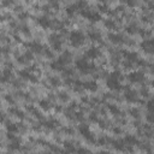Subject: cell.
<instances>
[{
  "mask_svg": "<svg viewBox=\"0 0 154 154\" xmlns=\"http://www.w3.org/2000/svg\"><path fill=\"white\" fill-rule=\"evenodd\" d=\"M69 39H70V42H71L72 46L77 47V46H79V45H82L84 42V34L82 31H77V30L71 31Z\"/></svg>",
  "mask_w": 154,
  "mask_h": 154,
  "instance_id": "obj_1",
  "label": "cell"
},
{
  "mask_svg": "<svg viewBox=\"0 0 154 154\" xmlns=\"http://www.w3.org/2000/svg\"><path fill=\"white\" fill-rule=\"evenodd\" d=\"M76 66H77V69L83 72V73H87V72H90V71H93L95 69V66L93 64H89V63L87 61V59H79L76 61Z\"/></svg>",
  "mask_w": 154,
  "mask_h": 154,
  "instance_id": "obj_2",
  "label": "cell"
},
{
  "mask_svg": "<svg viewBox=\"0 0 154 154\" xmlns=\"http://www.w3.org/2000/svg\"><path fill=\"white\" fill-rule=\"evenodd\" d=\"M79 133H81L83 136H84V139H87L89 142H95V139H94V136L93 134L89 131V128H88V125H85V124H81L79 125Z\"/></svg>",
  "mask_w": 154,
  "mask_h": 154,
  "instance_id": "obj_3",
  "label": "cell"
},
{
  "mask_svg": "<svg viewBox=\"0 0 154 154\" xmlns=\"http://www.w3.org/2000/svg\"><path fill=\"white\" fill-rule=\"evenodd\" d=\"M49 42L52 45L53 49H55V51L61 49V39L58 34H52V35H49Z\"/></svg>",
  "mask_w": 154,
  "mask_h": 154,
  "instance_id": "obj_4",
  "label": "cell"
},
{
  "mask_svg": "<svg viewBox=\"0 0 154 154\" xmlns=\"http://www.w3.org/2000/svg\"><path fill=\"white\" fill-rule=\"evenodd\" d=\"M128 78H129L130 82L137 83V82H142V81H143L145 75H143V72H141V71H134V72H131L130 75L128 76Z\"/></svg>",
  "mask_w": 154,
  "mask_h": 154,
  "instance_id": "obj_5",
  "label": "cell"
},
{
  "mask_svg": "<svg viewBox=\"0 0 154 154\" xmlns=\"http://www.w3.org/2000/svg\"><path fill=\"white\" fill-rule=\"evenodd\" d=\"M124 96H125V100L129 101V102H134V101L137 100V93H136L135 90L130 89L129 87L125 88V94H124Z\"/></svg>",
  "mask_w": 154,
  "mask_h": 154,
  "instance_id": "obj_6",
  "label": "cell"
},
{
  "mask_svg": "<svg viewBox=\"0 0 154 154\" xmlns=\"http://www.w3.org/2000/svg\"><path fill=\"white\" fill-rule=\"evenodd\" d=\"M99 55H100V49L98 47H92L85 52V57H88L90 59H95V58H98Z\"/></svg>",
  "mask_w": 154,
  "mask_h": 154,
  "instance_id": "obj_7",
  "label": "cell"
},
{
  "mask_svg": "<svg viewBox=\"0 0 154 154\" xmlns=\"http://www.w3.org/2000/svg\"><path fill=\"white\" fill-rule=\"evenodd\" d=\"M107 87L110 89H113V90H119L122 88V85H121V83H119V81H117V79L108 78L107 79Z\"/></svg>",
  "mask_w": 154,
  "mask_h": 154,
  "instance_id": "obj_8",
  "label": "cell"
},
{
  "mask_svg": "<svg viewBox=\"0 0 154 154\" xmlns=\"http://www.w3.org/2000/svg\"><path fill=\"white\" fill-rule=\"evenodd\" d=\"M19 76H21L22 78H24V79H29V81H31V82H36V81H37V78L34 76V75H31V73L28 71V70H22V71H19Z\"/></svg>",
  "mask_w": 154,
  "mask_h": 154,
  "instance_id": "obj_9",
  "label": "cell"
},
{
  "mask_svg": "<svg viewBox=\"0 0 154 154\" xmlns=\"http://www.w3.org/2000/svg\"><path fill=\"white\" fill-rule=\"evenodd\" d=\"M108 39H110L113 43H122L124 41L123 36L119 35V34H108Z\"/></svg>",
  "mask_w": 154,
  "mask_h": 154,
  "instance_id": "obj_10",
  "label": "cell"
},
{
  "mask_svg": "<svg viewBox=\"0 0 154 154\" xmlns=\"http://www.w3.org/2000/svg\"><path fill=\"white\" fill-rule=\"evenodd\" d=\"M112 145L118 151H124L125 148H127V145L124 143L123 140H115V141H112Z\"/></svg>",
  "mask_w": 154,
  "mask_h": 154,
  "instance_id": "obj_11",
  "label": "cell"
},
{
  "mask_svg": "<svg viewBox=\"0 0 154 154\" xmlns=\"http://www.w3.org/2000/svg\"><path fill=\"white\" fill-rule=\"evenodd\" d=\"M11 78H12V71H11L9 67H7V69L4 70L3 76H1V78H0V81H1V82H7V81H10Z\"/></svg>",
  "mask_w": 154,
  "mask_h": 154,
  "instance_id": "obj_12",
  "label": "cell"
},
{
  "mask_svg": "<svg viewBox=\"0 0 154 154\" xmlns=\"http://www.w3.org/2000/svg\"><path fill=\"white\" fill-rule=\"evenodd\" d=\"M124 57H125V59L130 63H134L136 60H139L137 54H136L135 52H124Z\"/></svg>",
  "mask_w": 154,
  "mask_h": 154,
  "instance_id": "obj_13",
  "label": "cell"
},
{
  "mask_svg": "<svg viewBox=\"0 0 154 154\" xmlns=\"http://www.w3.org/2000/svg\"><path fill=\"white\" fill-rule=\"evenodd\" d=\"M83 88L84 89H88V90H92V92H94V90L98 89V84H96V82L94 81H88L83 83Z\"/></svg>",
  "mask_w": 154,
  "mask_h": 154,
  "instance_id": "obj_14",
  "label": "cell"
},
{
  "mask_svg": "<svg viewBox=\"0 0 154 154\" xmlns=\"http://www.w3.org/2000/svg\"><path fill=\"white\" fill-rule=\"evenodd\" d=\"M29 47L30 49L33 51V52H35V53H39V52H42V45L41 43H39V42H30L29 43Z\"/></svg>",
  "mask_w": 154,
  "mask_h": 154,
  "instance_id": "obj_15",
  "label": "cell"
},
{
  "mask_svg": "<svg viewBox=\"0 0 154 154\" xmlns=\"http://www.w3.org/2000/svg\"><path fill=\"white\" fill-rule=\"evenodd\" d=\"M39 24L43 27V28H48L51 25V21L47 16H42V17H40L39 18Z\"/></svg>",
  "mask_w": 154,
  "mask_h": 154,
  "instance_id": "obj_16",
  "label": "cell"
},
{
  "mask_svg": "<svg viewBox=\"0 0 154 154\" xmlns=\"http://www.w3.org/2000/svg\"><path fill=\"white\" fill-rule=\"evenodd\" d=\"M64 146H65V153L66 154H71V153H75L76 152V148H75V146H73L71 142H64Z\"/></svg>",
  "mask_w": 154,
  "mask_h": 154,
  "instance_id": "obj_17",
  "label": "cell"
},
{
  "mask_svg": "<svg viewBox=\"0 0 154 154\" xmlns=\"http://www.w3.org/2000/svg\"><path fill=\"white\" fill-rule=\"evenodd\" d=\"M142 47H143V49L147 51V52H152L153 41H152V40H145V41L142 42Z\"/></svg>",
  "mask_w": 154,
  "mask_h": 154,
  "instance_id": "obj_18",
  "label": "cell"
},
{
  "mask_svg": "<svg viewBox=\"0 0 154 154\" xmlns=\"http://www.w3.org/2000/svg\"><path fill=\"white\" fill-rule=\"evenodd\" d=\"M51 67H52L53 70H59V71L64 70V65H63L59 60H54V61L51 63Z\"/></svg>",
  "mask_w": 154,
  "mask_h": 154,
  "instance_id": "obj_19",
  "label": "cell"
},
{
  "mask_svg": "<svg viewBox=\"0 0 154 154\" xmlns=\"http://www.w3.org/2000/svg\"><path fill=\"white\" fill-rule=\"evenodd\" d=\"M7 130L10 131V133H17V131L19 130V124H12V123H9L6 125Z\"/></svg>",
  "mask_w": 154,
  "mask_h": 154,
  "instance_id": "obj_20",
  "label": "cell"
},
{
  "mask_svg": "<svg viewBox=\"0 0 154 154\" xmlns=\"http://www.w3.org/2000/svg\"><path fill=\"white\" fill-rule=\"evenodd\" d=\"M19 147H21V141L19 140H13L12 142L10 143V146H9V148L10 149H12V151H16V149H19Z\"/></svg>",
  "mask_w": 154,
  "mask_h": 154,
  "instance_id": "obj_21",
  "label": "cell"
},
{
  "mask_svg": "<svg viewBox=\"0 0 154 154\" xmlns=\"http://www.w3.org/2000/svg\"><path fill=\"white\" fill-rule=\"evenodd\" d=\"M88 35L92 40H100L101 39V34L99 31H96V30H90Z\"/></svg>",
  "mask_w": 154,
  "mask_h": 154,
  "instance_id": "obj_22",
  "label": "cell"
},
{
  "mask_svg": "<svg viewBox=\"0 0 154 154\" xmlns=\"http://www.w3.org/2000/svg\"><path fill=\"white\" fill-rule=\"evenodd\" d=\"M57 125H58V122H57L55 119H49V121H47L46 123H45V127H47L49 129H54Z\"/></svg>",
  "mask_w": 154,
  "mask_h": 154,
  "instance_id": "obj_23",
  "label": "cell"
},
{
  "mask_svg": "<svg viewBox=\"0 0 154 154\" xmlns=\"http://www.w3.org/2000/svg\"><path fill=\"white\" fill-rule=\"evenodd\" d=\"M40 107L43 108V110H49L51 108V102L48 100H41L40 101Z\"/></svg>",
  "mask_w": 154,
  "mask_h": 154,
  "instance_id": "obj_24",
  "label": "cell"
},
{
  "mask_svg": "<svg viewBox=\"0 0 154 154\" xmlns=\"http://www.w3.org/2000/svg\"><path fill=\"white\" fill-rule=\"evenodd\" d=\"M105 25L108 28V29H116V22L113 19H106Z\"/></svg>",
  "mask_w": 154,
  "mask_h": 154,
  "instance_id": "obj_25",
  "label": "cell"
},
{
  "mask_svg": "<svg viewBox=\"0 0 154 154\" xmlns=\"http://www.w3.org/2000/svg\"><path fill=\"white\" fill-rule=\"evenodd\" d=\"M49 82H51V84H52L53 87H58V85L60 84V79L58 77H55V76H52L49 78Z\"/></svg>",
  "mask_w": 154,
  "mask_h": 154,
  "instance_id": "obj_26",
  "label": "cell"
},
{
  "mask_svg": "<svg viewBox=\"0 0 154 154\" xmlns=\"http://www.w3.org/2000/svg\"><path fill=\"white\" fill-rule=\"evenodd\" d=\"M125 30H127L129 34H134L137 31V25L136 24H131V25H128L127 28H125Z\"/></svg>",
  "mask_w": 154,
  "mask_h": 154,
  "instance_id": "obj_27",
  "label": "cell"
},
{
  "mask_svg": "<svg viewBox=\"0 0 154 154\" xmlns=\"http://www.w3.org/2000/svg\"><path fill=\"white\" fill-rule=\"evenodd\" d=\"M108 110H110L113 115H119L121 111H119V108L116 106V105H108Z\"/></svg>",
  "mask_w": 154,
  "mask_h": 154,
  "instance_id": "obj_28",
  "label": "cell"
},
{
  "mask_svg": "<svg viewBox=\"0 0 154 154\" xmlns=\"http://www.w3.org/2000/svg\"><path fill=\"white\" fill-rule=\"evenodd\" d=\"M12 113H15V115L17 116V117H19V118H24V113L22 112V111H19V110H16V108H11L10 110Z\"/></svg>",
  "mask_w": 154,
  "mask_h": 154,
  "instance_id": "obj_29",
  "label": "cell"
},
{
  "mask_svg": "<svg viewBox=\"0 0 154 154\" xmlns=\"http://www.w3.org/2000/svg\"><path fill=\"white\" fill-rule=\"evenodd\" d=\"M58 98L61 101H67L69 100V95H67L66 93H64V92H61V93H58Z\"/></svg>",
  "mask_w": 154,
  "mask_h": 154,
  "instance_id": "obj_30",
  "label": "cell"
},
{
  "mask_svg": "<svg viewBox=\"0 0 154 154\" xmlns=\"http://www.w3.org/2000/svg\"><path fill=\"white\" fill-rule=\"evenodd\" d=\"M130 113H131V116L135 117V118H139V117H140V111H139V108H131Z\"/></svg>",
  "mask_w": 154,
  "mask_h": 154,
  "instance_id": "obj_31",
  "label": "cell"
},
{
  "mask_svg": "<svg viewBox=\"0 0 154 154\" xmlns=\"http://www.w3.org/2000/svg\"><path fill=\"white\" fill-rule=\"evenodd\" d=\"M107 141H108V139H106V137H101V139L98 140V143H99V146H104V145L107 143Z\"/></svg>",
  "mask_w": 154,
  "mask_h": 154,
  "instance_id": "obj_32",
  "label": "cell"
},
{
  "mask_svg": "<svg viewBox=\"0 0 154 154\" xmlns=\"http://www.w3.org/2000/svg\"><path fill=\"white\" fill-rule=\"evenodd\" d=\"M76 152H77V154H90V152L88 149H84V148H79Z\"/></svg>",
  "mask_w": 154,
  "mask_h": 154,
  "instance_id": "obj_33",
  "label": "cell"
},
{
  "mask_svg": "<svg viewBox=\"0 0 154 154\" xmlns=\"http://www.w3.org/2000/svg\"><path fill=\"white\" fill-rule=\"evenodd\" d=\"M24 58H25L27 61H28V60H31V59H33V54H31L30 52H27V53L24 54Z\"/></svg>",
  "mask_w": 154,
  "mask_h": 154,
  "instance_id": "obj_34",
  "label": "cell"
},
{
  "mask_svg": "<svg viewBox=\"0 0 154 154\" xmlns=\"http://www.w3.org/2000/svg\"><path fill=\"white\" fill-rule=\"evenodd\" d=\"M64 71V75L65 76H71L72 73H73V70H71V69H67V70H63Z\"/></svg>",
  "mask_w": 154,
  "mask_h": 154,
  "instance_id": "obj_35",
  "label": "cell"
},
{
  "mask_svg": "<svg viewBox=\"0 0 154 154\" xmlns=\"http://www.w3.org/2000/svg\"><path fill=\"white\" fill-rule=\"evenodd\" d=\"M89 118H90V121L92 122H98V117H96L95 113H92V115L89 116Z\"/></svg>",
  "mask_w": 154,
  "mask_h": 154,
  "instance_id": "obj_36",
  "label": "cell"
},
{
  "mask_svg": "<svg viewBox=\"0 0 154 154\" xmlns=\"http://www.w3.org/2000/svg\"><path fill=\"white\" fill-rule=\"evenodd\" d=\"M45 54H46L47 57H49V58H53V53L51 52L49 49H46V51H45Z\"/></svg>",
  "mask_w": 154,
  "mask_h": 154,
  "instance_id": "obj_37",
  "label": "cell"
},
{
  "mask_svg": "<svg viewBox=\"0 0 154 154\" xmlns=\"http://www.w3.org/2000/svg\"><path fill=\"white\" fill-rule=\"evenodd\" d=\"M124 66L127 67V69H130V67L133 66V63H130V61H128V60H127V61L124 63Z\"/></svg>",
  "mask_w": 154,
  "mask_h": 154,
  "instance_id": "obj_38",
  "label": "cell"
},
{
  "mask_svg": "<svg viewBox=\"0 0 154 154\" xmlns=\"http://www.w3.org/2000/svg\"><path fill=\"white\" fill-rule=\"evenodd\" d=\"M147 106H148V110H152V101H148V104H147Z\"/></svg>",
  "mask_w": 154,
  "mask_h": 154,
  "instance_id": "obj_39",
  "label": "cell"
},
{
  "mask_svg": "<svg viewBox=\"0 0 154 154\" xmlns=\"http://www.w3.org/2000/svg\"><path fill=\"white\" fill-rule=\"evenodd\" d=\"M6 100H7V101H11V102H13V99L11 98L10 95H6Z\"/></svg>",
  "mask_w": 154,
  "mask_h": 154,
  "instance_id": "obj_40",
  "label": "cell"
},
{
  "mask_svg": "<svg viewBox=\"0 0 154 154\" xmlns=\"http://www.w3.org/2000/svg\"><path fill=\"white\" fill-rule=\"evenodd\" d=\"M4 118H5L4 115H3V113H0V122H3V121H4Z\"/></svg>",
  "mask_w": 154,
  "mask_h": 154,
  "instance_id": "obj_41",
  "label": "cell"
},
{
  "mask_svg": "<svg viewBox=\"0 0 154 154\" xmlns=\"http://www.w3.org/2000/svg\"><path fill=\"white\" fill-rule=\"evenodd\" d=\"M98 154H111L110 152H104V151H102V152H99Z\"/></svg>",
  "mask_w": 154,
  "mask_h": 154,
  "instance_id": "obj_42",
  "label": "cell"
},
{
  "mask_svg": "<svg viewBox=\"0 0 154 154\" xmlns=\"http://www.w3.org/2000/svg\"><path fill=\"white\" fill-rule=\"evenodd\" d=\"M113 131L117 133V134H119V133H121V129H113Z\"/></svg>",
  "mask_w": 154,
  "mask_h": 154,
  "instance_id": "obj_43",
  "label": "cell"
},
{
  "mask_svg": "<svg viewBox=\"0 0 154 154\" xmlns=\"http://www.w3.org/2000/svg\"><path fill=\"white\" fill-rule=\"evenodd\" d=\"M42 154H53V153H51V152H46V153H42Z\"/></svg>",
  "mask_w": 154,
  "mask_h": 154,
  "instance_id": "obj_44",
  "label": "cell"
},
{
  "mask_svg": "<svg viewBox=\"0 0 154 154\" xmlns=\"http://www.w3.org/2000/svg\"><path fill=\"white\" fill-rule=\"evenodd\" d=\"M3 19H4V17H3L1 15H0V21H3Z\"/></svg>",
  "mask_w": 154,
  "mask_h": 154,
  "instance_id": "obj_45",
  "label": "cell"
}]
</instances>
